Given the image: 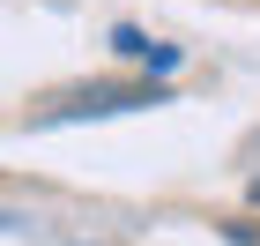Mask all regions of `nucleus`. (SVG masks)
Here are the masks:
<instances>
[{
	"instance_id": "2",
	"label": "nucleus",
	"mask_w": 260,
	"mask_h": 246,
	"mask_svg": "<svg viewBox=\"0 0 260 246\" xmlns=\"http://www.w3.org/2000/svg\"><path fill=\"white\" fill-rule=\"evenodd\" d=\"M112 52H119V60H134V67H149V75H171V67L186 60L179 45L149 38V30H134V22H119V30H112Z\"/></svg>"
},
{
	"instance_id": "1",
	"label": "nucleus",
	"mask_w": 260,
	"mask_h": 246,
	"mask_svg": "<svg viewBox=\"0 0 260 246\" xmlns=\"http://www.w3.org/2000/svg\"><path fill=\"white\" fill-rule=\"evenodd\" d=\"M156 104H171V90L164 82H82V90H67V97H52L38 112V127H75V120H112V112H156Z\"/></svg>"
},
{
	"instance_id": "3",
	"label": "nucleus",
	"mask_w": 260,
	"mask_h": 246,
	"mask_svg": "<svg viewBox=\"0 0 260 246\" xmlns=\"http://www.w3.org/2000/svg\"><path fill=\"white\" fill-rule=\"evenodd\" d=\"M245 202H253V209H260V172H253V179H245Z\"/></svg>"
}]
</instances>
